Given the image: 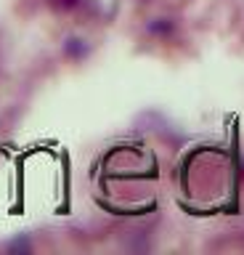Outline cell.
Returning a JSON list of instances; mask_svg holds the SVG:
<instances>
[{"mask_svg": "<svg viewBox=\"0 0 244 255\" xmlns=\"http://www.w3.org/2000/svg\"><path fill=\"white\" fill-rule=\"evenodd\" d=\"M77 3V0H64V5H75Z\"/></svg>", "mask_w": 244, "mask_h": 255, "instance_id": "6da1fadb", "label": "cell"}]
</instances>
